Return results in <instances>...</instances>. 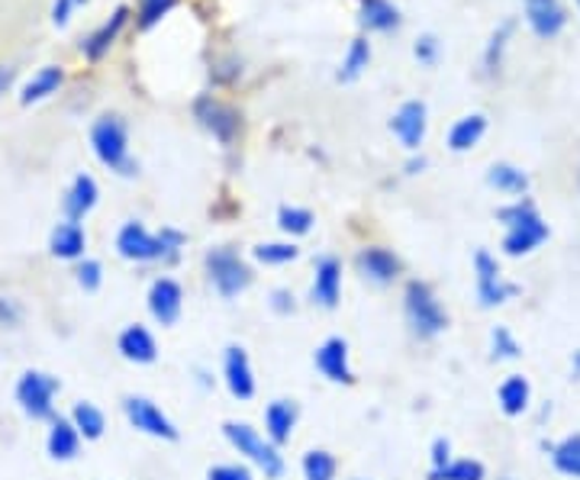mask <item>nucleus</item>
Instances as JSON below:
<instances>
[{
	"mask_svg": "<svg viewBox=\"0 0 580 480\" xmlns=\"http://www.w3.org/2000/svg\"><path fill=\"white\" fill-rule=\"evenodd\" d=\"M497 220L506 222L503 252H506L509 259H519V255L536 252L541 242L548 239V222L541 220L536 204L526 200V197H519V200L509 204V207H500V210H497Z\"/></svg>",
	"mask_w": 580,
	"mask_h": 480,
	"instance_id": "nucleus-1",
	"label": "nucleus"
},
{
	"mask_svg": "<svg viewBox=\"0 0 580 480\" xmlns=\"http://www.w3.org/2000/svg\"><path fill=\"white\" fill-rule=\"evenodd\" d=\"M181 242H184V236H178L171 229L155 236L143 222H126L116 236V252L126 261H158L171 259Z\"/></svg>",
	"mask_w": 580,
	"mask_h": 480,
	"instance_id": "nucleus-2",
	"label": "nucleus"
},
{
	"mask_svg": "<svg viewBox=\"0 0 580 480\" xmlns=\"http://www.w3.org/2000/svg\"><path fill=\"white\" fill-rule=\"evenodd\" d=\"M91 146H94V155L110 171L123 175V178L136 175V161L129 158V133H126V123L119 116H101L91 126Z\"/></svg>",
	"mask_w": 580,
	"mask_h": 480,
	"instance_id": "nucleus-3",
	"label": "nucleus"
},
{
	"mask_svg": "<svg viewBox=\"0 0 580 480\" xmlns=\"http://www.w3.org/2000/svg\"><path fill=\"white\" fill-rule=\"evenodd\" d=\"M62 394V380L45 371H23L17 380V404L33 422H52L55 419V397Z\"/></svg>",
	"mask_w": 580,
	"mask_h": 480,
	"instance_id": "nucleus-4",
	"label": "nucleus"
},
{
	"mask_svg": "<svg viewBox=\"0 0 580 480\" xmlns=\"http://www.w3.org/2000/svg\"><path fill=\"white\" fill-rule=\"evenodd\" d=\"M403 310H407V320H410L413 333L423 335V338L445 333V326H449V313L442 310L439 296L432 294V288L423 284V281H410L407 284Z\"/></svg>",
	"mask_w": 580,
	"mask_h": 480,
	"instance_id": "nucleus-5",
	"label": "nucleus"
},
{
	"mask_svg": "<svg viewBox=\"0 0 580 480\" xmlns=\"http://www.w3.org/2000/svg\"><path fill=\"white\" fill-rule=\"evenodd\" d=\"M223 436H226V442H230L239 455H245L252 465H259V468L265 471V478L274 480L284 474V458H281V451H277V445L262 439L249 422H223Z\"/></svg>",
	"mask_w": 580,
	"mask_h": 480,
	"instance_id": "nucleus-6",
	"label": "nucleus"
},
{
	"mask_svg": "<svg viewBox=\"0 0 580 480\" xmlns=\"http://www.w3.org/2000/svg\"><path fill=\"white\" fill-rule=\"evenodd\" d=\"M207 274H210V284L217 288V294L223 296V300L239 296L252 284L249 264L239 259L232 249H213V252H207Z\"/></svg>",
	"mask_w": 580,
	"mask_h": 480,
	"instance_id": "nucleus-7",
	"label": "nucleus"
},
{
	"mask_svg": "<svg viewBox=\"0 0 580 480\" xmlns=\"http://www.w3.org/2000/svg\"><path fill=\"white\" fill-rule=\"evenodd\" d=\"M123 413H126L133 429H139V432H146L152 439L178 442V426L161 413V407H155L149 397H139V394L123 397Z\"/></svg>",
	"mask_w": 580,
	"mask_h": 480,
	"instance_id": "nucleus-8",
	"label": "nucleus"
},
{
	"mask_svg": "<svg viewBox=\"0 0 580 480\" xmlns=\"http://www.w3.org/2000/svg\"><path fill=\"white\" fill-rule=\"evenodd\" d=\"M474 271H477V300L484 310H494V306H503L509 296L519 294L516 284L503 281L500 264L491 252H477L474 255Z\"/></svg>",
	"mask_w": 580,
	"mask_h": 480,
	"instance_id": "nucleus-9",
	"label": "nucleus"
},
{
	"mask_svg": "<svg viewBox=\"0 0 580 480\" xmlns=\"http://www.w3.org/2000/svg\"><path fill=\"white\" fill-rule=\"evenodd\" d=\"M223 380L235 400H252L255 397V371L249 362V352L242 345H230L223 355Z\"/></svg>",
	"mask_w": 580,
	"mask_h": 480,
	"instance_id": "nucleus-10",
	"label": "nucleus"
},
{
	"mask_svg": "<svg viewBox=\"0 0 580 480\" xmlns=\"http://www.w3.org/2000/svg\"><path fill=\"white\" fill-rule=\"evenodd\" d=\"M309 296L323 310H336L339 306V296H342V261L333 259V255L316 261V278H313Z\"/></svg>",
	"mask_w": 580,
	"mask_h": 480,
	"instance_id": "nucleus-11",
	"label": "nucleus"
},
{
	"mask_svg": "<svg viewBox=\"0 0 580 480\" xmlns=\"http://www.w3.org/2000/svg\"><path fill=\"white\" fill-rule=\"evenodd\" d=\"M181 306H184V294H181V284L178 281L158 278L152 288H149V313L155 316V323L175 326L178 316H181Z\"/></svg>",
	"mask_w": 580,
	"mask_h": 480,
	"instance_id": "nucleus-12",
	"label": "nucleus"
},
{
	"mask_svg": "<svg viewBox=\"0 0 580 480\" xmlns=\"http://www.w3.org/2000/svg\"><path fill=\"white\" fill-rule=\"evenodd\" d=\"M316 368L319 374L326 377V380H333V384H351L355 380V374H351V365H348V342L346 338H326L319 348H316Z\"/></svg>",
	"mask_w": 580,
	"mask_h": 480,
	"instance_id": "nucleus-13",
	"label": "nucleus"
},
{
	"mask_svg": "<svg viewBox=\"0 0 580 480\" xmlns=\"http://www.w3.org/2000/svg\"><path fill=\"white\" fill-rule=\"evenodd\" d=\"M425 123H429V119H425L423 101H407L400 111L393 113L390 129H393V136H397L403 146L410 148V152H416L425 139Z\"/></svg>",
	"mask_w": 580,
	"mask_h": 480,
	"instance_id": "nucleus-14",
	"label": "nucleus"
},
{
	"mask_svg": "<svg viewBox=\"0 0 580 480\" xmlns=\"http://www.w3.org/2000/svg\"><path fill=\"white\" fill-rule=\"evenodd\" d=\"M526 23L539 39H555L568 23V10L561 0H526Z\"/></svg>",
	"mask_w": 580,
	"mask_h": 480,
	"instance_id": "nucleus-15",
	"label": "nucleus"
},
{
	"mask_svg": "<svg viewBox=\"0 0 580 480\" xmlns=\"http://www.w3.org/2000/svg\"><path fill=\"white\" fill-rule=\"evenodd\" d=\"M197 119L223 143V146H230L232 139H235V133H239V113L226 107V104H220V101H213V97H203V101H197Z\"/></svg>",
	"mask_w": 580,
	"mask_h": 480,
	"instance_id": "nucleus-16",
	"label": "nucleus"
},
{
	"mask_svg": "<svg viewBox=\"0 0 580 480\" xmlns=\"http://www.w3.org/2000/svg\"><path fill=\"white\" fill-rule=\"evenodd\" d=\"M126 20H129V7H116L114 17L110 20H104L91 36L81 42V55L87 59V62H101L107 52H110V45L116 42V36L123 33V27H126Z\"/></svg>",
	"mask_w": 580,
	"mask_h": 480,
	"instance_id": "nucleus-17",
	"label": "nucleus"
},
{
	"mask_svg": "<svg viewBox=\"0 0 580 480\" xmlns=\"http://www.w3.org/2000/svg\"><path fill=\"white\" fill-rule=\"evenodd\" d=\"M116 348H119V355H123L126 362H133V365H152L155 358H158L155 335L149 333L146 326H139V323H133V326H126V330L119 333Z\"/></svg>",
	"mask_w": 580,
	"mask_h": 480,
	"instance_id": "nucleus-18",
	"label": "nucleus"
},
{
	"mask_svg": "<svg viewBox=\"0 0 580 480\" xmlns=\"http://www.w3.org/2000/svg\"><path fill=\"white\" fill-rule=\"evenodd\" d=\"M355 264H358V271H361L368 281H375V284H393L397 274H400V259H397L393 252L381 249V246L361 249Z\"/></svg>",
	"mask_w": 580,
	"mask_h": 480,
	"instance_id": "nucleus-19",
	"label": "nucleus"
},
{
	"mask_svg": "<svg viewBox=\"0 0 580 480\" xmlns=\"http://www.w3.org/2000/svg\"><path fill=\"white\" fill-rule=\"evenodd\" d=\"M84 249H87V232H84L81 222H59V226L52 229V236H49V252H52L55 259L81 261L84 259Z\"/></svg>",
	"mask_w": 580,
	"mask_h": 480,
	"instance_id": "nucleus-20",
	"label": "nucleus"
},
{
	"mask_svg": "<svg viewBox=\"0 0 580 480\" xmlns=\"http://www.w3.org/2000/svg\"><path fill=\"white\" fill-rule=\"evenodd\" d=\"M81 436H77V429L72 426V419H62V416H55L52 422H49V436H45V451H49V458L52 461H75L77 451H81Z\"/></svg>",
	"mask_w": 580,
	"mask_h": 480,
	"instance_id": "nucleus-21",
	"label": "nucleus"
},
{
	"mask_svg": "<svg viewBox=\"0 0 580 480\" xmlns=\"http://www.w3.org/2000/svg\"><path fill=\"white\" fill-rule=\"evenodd\" d=\"M97 197H101L97 181H94L91 175H77L75 181H72V187H68V194H65V200H62L65 217L72 222H81L97 207Z\"/></svg>",
	"mask_w": 580,
	"mask_h": 480,
	"instance_id": "nucleus-22",
	"label": "nucleus"
},
{
	"mask_svg": "<svg viewBox=\"0 0 580 480\" xmlns=\"http://www.w3.org/2000/svg\"><path fill=\"white\" fill-rule=\"evenodd\" d=\"M297 416H300V409H297L294 400H274V404H268V409H265V436H268V442H291Z\"/></svg>",
	"mask_w": 580,
	"mask_h": 480,
	"instance_id": "nucleus-23",
	"label": "nucleus"
},
{
	"mask_svg": "<svg viewBox=\"0 0 580 480\" xmlns=\"http://www.w3.org/2000/svg\"><path fill=\"white\" fill-rule=\"evenodd\" d=\"M497 400H500V409L506 416H523L532 400V387L523 374H509L497 390Z\"/></svg>",
	"mask_w": 580,
	"mask_h": 480,
	"instance_id": "nucleus-24",
	"label": "nucleus"
},
{
	"mask_svg": "<svg viewBox=\"0 0 580 480\" xmlns=\"http://www.w3.org/2000/svg\"><path fill=\"white\" fill-rule=\"evenodd\" d=\"M487 133V116L484 113H471V116H462L452 129H449V148L452 152H471L484 139Z\"/></svg>",
	"mask_w": 580,
	"mask_h": 480,
	"instance_id": "nucleus-25",
	"label": "nucleus"
},
{
	"mask_svg": "<svg viewBox=\"0 0 580 480\" xmlns=\"http://www.w3.org/2000/svg\"><path fill=\"white\" fill-rule=\"evenodd\" d=\"M62 81H65V72H62L59 65L42 69V72H36L27 81V87H23V94H20V104L30 107V104H39V101L52 97V94L62 87Z\"/></svg>",
	"mask_w": 580,
	"mask_h": 480,
	"instance_id": "nucleus-26",
	"label": "nucleus"
},
{
	"mask_svg": "<svg viewBox=\"0 0 580 480\" xmlns=\"http://www.w3.org/2000/svg\"><path fill=\"white\" fill-rule=\"evenodd\" d=\"M487 185L497 187L500 194H509V197H526V190H529V175H526L523 168L509 165V161H497V165H491V171H487Z\"/></svg>",
	"mask_w": 580,
	"mask_h": 480,
	"instance_id": "nucleus-27",
	"label": "nucleus"
},
{
	"mask_svg": "<svg viewBox=\"0 0 580 480\" xmlns=\"http://www.w3.org/2000/svg\"><path fill=\"white\" fill-rule=\"evenodd\" d=\"M72 426L77 429V436L84 439V442H97L101 436H104V429H107V419H104V413L94 407L91 400H81L72 409Z\"/></svg>",
	"mask_w": 580,
	"mask_h": 480,
	"instance_id": "nucleus-28",
	"label": "nucleus"
},
{
	"mask_svg": "<svg viewBox=\"0 0 580 480\" xmlns=\"http://www.w3.org/2000/svg\"><path fill=\"white\" fill-rule=\"evenodd\" d=\"M361 23L375 33H387L400 27V10L390 0H361Z\"/></svg>",
	"mask_w": 580,
	"mask_h": 480,
	"instance_id": "nucleus-29",
	"label": "nucleus"
},
{
	"mask_svg": "<svg viewBox=\"0 0 580 480\" xmlns=\"http://www.w3.org/2000/svg\"><path fill=\"white\" fill-rule=\"evenodd\" d=\"M548 451H551V465H555L558 474H565V478L571 480H580V432L578 436L561 439L558 445H551Z\"/></svg>",
	"mask_w": 580,
	"mask_h": 480,
	"instance_id": "nucleus-30",
	"label": "nucleus"
},
{
	"mask_svg": "<svg viewBox=\"0 0 580 480\" xmlns=\"http://www.w3.org/2000/svg\"><path fill=\"white\" fill-rule=\"evenodd\" d=\"M484 478H487V471H484V465L474 461V458H452L449 465L429 471V480H484Z\"/></svg>",
	"mask_w": 580,
	"mask_h": 480,
	"instance_id": "nucleus-31",
	"label": "nucleus"
},
{
	"mask_svg": "<svg viewBox=\"0 0 580 480\" xmlns=\"http://www.w3.org/2000/svg\"><path fill=\"white\" fill-rule=\"evenodd\" d=\"M300 471H304V480H336L339 465L326 448H309L300 461Z\"/></svg>",
	"mask_w": 580,
	"mask_h": 480,
	"instance_id": "nucleus-32",
	"label": "nucleus"
},
{
	"mask_svg": "<svg viewBox=\"0 0 580 480\" xmlns=\"http://www.w3.org/2000/svg\"><path fill=\"white\" fill-rule=\"evenodd\" d=\"M368 62H371V45H368V39H355L351 49H348L346 62H342V69H339V81H355L358 74L368 69Z\"/></svg>",
	"mask_w": 580,
	"mask_h": 480,
	"instance_id": "nucleus-33",
	"label": "nucleus"
},
{
	"mask_svg": "<svg viewBox=\"0 0 580 480\" xmlns=\"http://www.w3.org/2000/svg\"><path fill=\"white\" fill-rule=\"evenodd\" d=\"M509 36H513V20H503L500 27H497V33L491 36V45H487V52H484V69H487V74L500 72L503 49H506Z\"/></svg>",
	"mask_w": 580,
	"mask_h": 480,
	"instance_id": "nucleus-34",
	"label": "nucleus"
},
{
	"mask_svg": "<svg viewBox=\"0 0 580 480\" xmlns=\"http://www.w3.org/2000/svg\"><path fill=\"white\" fill-rule=\"evenodd\" d=\"M277 226L291 236H307L309 226H313V213L304 207H281L277 213Z\"/></svg>",
	"mask_w": 580,
	"mask_h": 480,
	"instance_id": "nucleus-35",
	"label": "nucleus"
},
{
	"mask_svg": "<svg viewBox=\"0 0 580 480\" xmlns=\"http://www.w3.org/2000/svg\"><path fill=\"white\" fill-rule=\"evenodd\" d=\"M297 255H300V249L291 246V242H262V246H255V259L262 264H287Z\"/></svg>",
	"mask_w": 580,
	"mask_h": 480,
	"instance_id": "nucleus-36",
	"label": "nucleus"
},
{
	"mask_svg": "<svg viewBox=\"0 0 580 480\" xmlns=\"http://www.w3.org/2000/svg\"><path fill=\"white\" fill-rule=\"evenodd\" d=\"M75 281L87 291V294H94V291H101V284H104V268H101V261L97 259H81L77 261V271H75Z\"/></svg>",
	"mask_w": 580,
	"mask_h": 480,
	"instance_id": "nucleus-37",
	"label": "nucleus"
},
{
	"mask_svg": "<svg viewBox=\"0 0 580 480\" xmlns=\"http://www.w3.org/2000/svg\"><path fill=\"white\" fill-rule=\"evenodd\" d=\"M175 3L178 0H139V27L143 30H152L165 13L175 10Z\"/></svg>",
	"mask_w": 580,
	"mask_h": 480,
	"instance_id": "nucleus-38",
	"label": "nucleus"
},
{
	"mask_svg": "<svg viewBox=\"0 0 580 480\" xmlns=\"http://www.w3.org/2000/svg\"><path fill=\"white\" fill-rule=\"evenodd\" d=\"M491 345H494V358H519L523 355V345L513 338V333L506 326H497L491 333Z\"/></svg>",
	"mask_w": 580,
	"mask_h": 480,
	"instance_id": "nucleus-39",
	"label": "nucleus"
},
{
	"mask_svg": "<svg viewBox=\"0 0 580 480\" xmlns=\"http://www.w3.org/2000/svg\"><path fill=\"white\" fill-rule=\"evenodd\" d=\"M207 480H252V471L242 465H217L207 471Z\"/></svg>",
	"mask_w": 580,
	"mask_h": 480,
	"instance_id": "nucleus-40",
	"label": "nucleus"
},
{
	"mask_svg": "<svg viewBox=\"0 0 580 480\" xmlns=\"http://www.w3.org/2000/svg\"><path fill=\"white\" fill-rule=\"evenodd\" d=\"M413 52H416V59H420L423 65H432V62L439 59V42H435V36H420L416 39V45H413Z\"/></svg>",
	"mask_w": 580,
	"mask_h": 480,
	"instance_id": "nucleus-41",
	"label": "nucleus"
},
{
	"mask_svg": "<svg viewBox=\"0 0 580 480\" xmlns=\"http://www.w3.org/2000/svg\"><path fill=\"white\" fill-rule=\"evenodd\" d=\"M75 7H81L77 0H55V3H52V23H55V27H65V23L72 20V10H75Z\"/></svg>",
	"mask_w": 580,
	"mask_h": 480,
	"instance_id": "nucleus-42",
	"label": "nucleus"
},
{
	"mask_svg": "<svg viewBox=\"0 0 580 480\" xmlns=\"http://www.w3.org/2000/svg\"><path fill=\"white\" fill-rule=\"evenodd\" d=\"M452 461V442L449 439H435L432 442V468H442Z\"/></svg>",
	"mask_w": 580,
	"mask_h": 480,
	"instance_id": "nucleus-43",
	"label": "nucleus"
},
{
	"mask_svg": "<svg viewBox=\"0 0 580 480\" xmlns=\"http://www.w3.org/2000/svg\"><path fill=\"white\" fill-rule=\"evenodd\" d=\"M274 310H281V313L294 310V296L287 294V291H274Z\"/></svg>",
	"mask_w": 580,
	"mask_h": 480,
	"instance_id": "nucleus-44",
	"label": "nucleus"
},
{
	"mask_svg": "<svg viewBox=\"0 0 580 480\" xmlns=\"http://www.w3.org/2000/svg\"><path fill=\"white\" fill-rule=\"evenodd\" d=\"M13 69H7V65H0V94H7L10 91V84H13Z\"/></svg>",
	"mask_w": 580,
	"mask_h": 480,
	"instance_id": "nucleus-45",
	"label": "nucleus"
},
{
	"mask_svg": "<svg viewBox=\"0 0 580 480\" xmlns=\"http://www.w3.org/2000/svg\"><path fill=\"white\" fill-rule=\"evenodd\" d=\"M571 365H574V377H580V352H574V358H571Z\"/></svg>",
	"mask_w": 580,
	"mask_h": 480,
	"instance_id": "nucleus-46",
	"label": "nucleus"
},
{
	"mask_svg": "<svg viewBox=\"0 0 580 480\" xmlns=\"http://www.w3.org/2000/svg\"><path fill=\"white\" fill-rule=\"evenodd\" d=\"M578 7H580V0H578Z\"/></svg>",
	"mask_w": 580,
	"mask_h": 480,
	"instance_id": "nucleus-47",
	"label": "nucleus"
},
{
	"mask_svg": "<svg viewBox=\"0 0 580 480\" xmlns=\"http://www.w3.org/2000/svg\"><path fill=\"white\" fill-rule=\"evenodd\" d=\"M503 480H509V478H503Z\"/></svg>",
	"mask_w": 580,
	"mask_h": 480,
	"instance_id": "nucleus-48",
	"label": "nucleus"
},
{
	"mask_svg": "<svg viewBox=\"0 0 580 480\" xmlns=\"http://www.w3.org/2000/svg\"><path fill=\"white\" fill-rule=\"evenodd\" d=\"M578 181H580V175H578Z\"/></svg>",
	"mask_w": 580,
	"mask_h": 480,
	"instance_id": "nucleus-49",
	"label": "nucleus"
}]
</instances>
